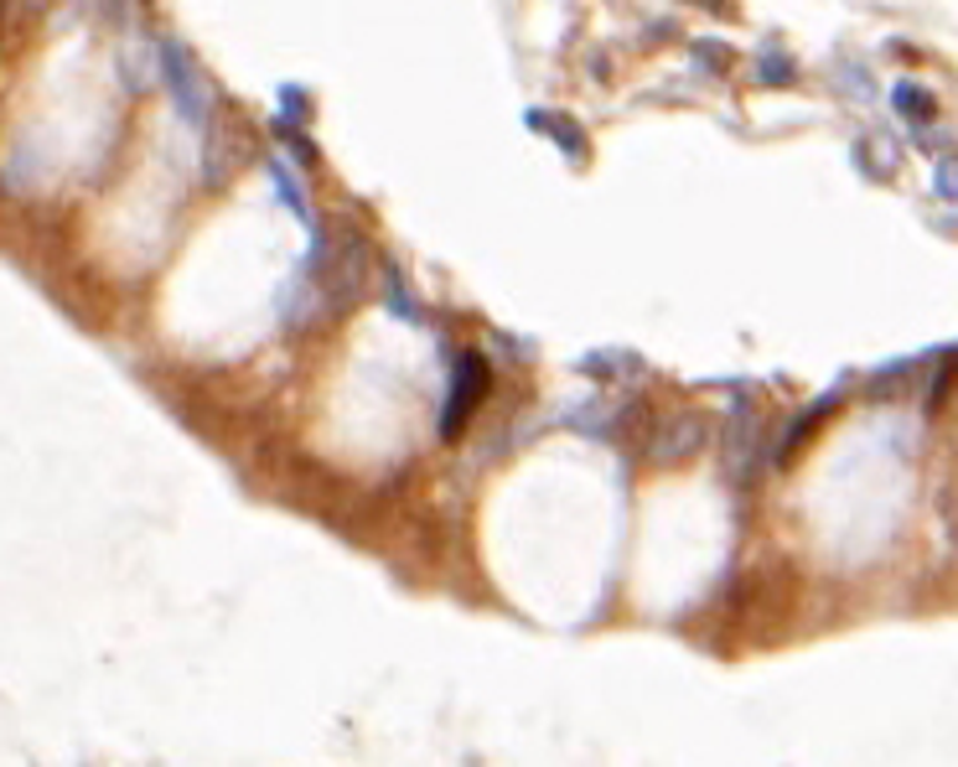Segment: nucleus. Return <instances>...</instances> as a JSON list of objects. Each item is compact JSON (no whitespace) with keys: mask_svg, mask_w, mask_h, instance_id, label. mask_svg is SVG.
<instances>
[{"mask_svg":"<svg viewBox=\"0 0 958 767\" xmlns=\"http://www.w3.org/2000/svg\"><path fill=\"white\" fill-rule=\"evenodd\" d=\"M897 109L907 115V120L922 125V120H932V109H938V105H932L928 89H917V83H897Z\"/></svg>","mask_w":958,"mask_h":767,"instance_id":"7ed1b4c3","label":"nucleus"},{"mask_svg":"<svg viewBox=\"0 0 958 767\" xmlns=\"http://www.w3.org/2000/svg\"><path fill=\"white\" fill-rule=\"evenodd\" d=\"M31 6H42V0H31Z\"/></svg>","mask_w":958,"mask_h":767,"instance_id":"423d86ee","label":"nucleus"},{"mask_svg":"<svg viewBox=\"0 0 958 767\" xmlns=\"http://www.w3.org/2000/svg\"><path fill=\"white\" fill-rule=\"evenodd\" d=\"M823 415H829V405H819V410H813V415H809V421H798L793 431H788V446H782V466H788L798 452H803V446H809V436H813V431H819V421H823Z\"/></svg>","mask_w":958,"mask_h":767,"instance_id":"20e7f679","label":"nucleus"},{"mask_svg":"<svg viewBox=\"0 0 958 767\" xmlns=\"http://www.w3.org/2000/svg\"><path fill=\"white\" fill-rule=\"evenodd\" d=\"M493 390V368L482 353H462L456 358V374H451V394H446V415H441V441H456L472 425V415L482 410Z\"/></svg>","mask_w":958,"mask_h":767,"instance_id":"f257e3e1","label":"nucleus"},{"mask_svg":"<svg viewBox=\"0 0 958 767\" xmlns=\"http://www.w3.org/2000/svg\"><path fill=\"white\" fill-rule=\"evenodd\" d=\"M938 193H948V197H958V161H948V166H938Z\"/></svg>","mask_w":958,"mask_h":767,"instance_id":"39448f33","label":"nucleus"},{"mask_svg":"<svg viewBox=\"0 0 958 767\" xmlns=\"http://www.w3.org/2000/svg\"><path fill=\"white\" fill-rule=\"evenodd\" d=\"M166 78H171V89H177V105L187 109V120H203V109H208V89H203V78H197L192 58H187L177 42L166 47Z\"/></svg>","mask_w":958,"mask_h":767,"instance_id":"f03ea898","label":"nucleus"}]
</instances>
